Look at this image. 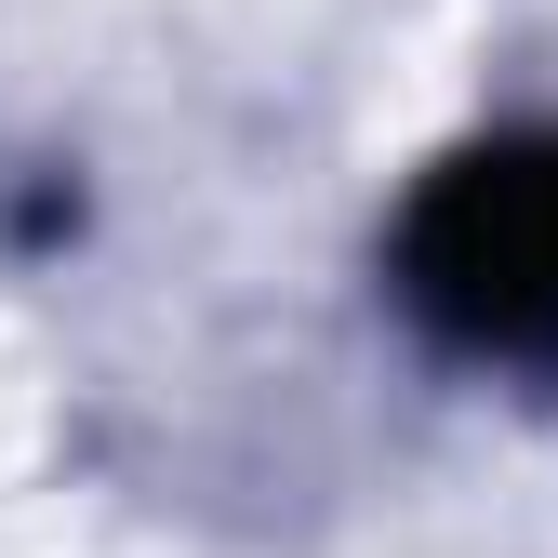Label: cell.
Wrapping results in <instances>:
<instances>
[{"mask_svg":"<svg viewBox=\"0 0 558 558\" xmlns=\"http://www.w3.org/2000/svg\"><path fill=\"white\" fill-rule=\"evenodd\" d=\"M399 293L478 360H558V120L452 147L399 214Z\"/></svg>","mask_w":558,"mask_h":558,"instance_id":"6da1fadb","label":"cell"}]
</instances>
